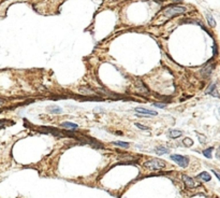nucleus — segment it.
<instances>
[{"instance_id": "obj_1", "label": "nucleus", "mask_w": 220, "mask_h": 198, "mask_svg": "<svg viewBox=\"0 0 220 198\" xmlns=\"http://www.w3.org/2000/svg\"><path fill=\"white\" fill-rule=\"evenodd\" d=\"M186 12V8L184 7H180V5H171L164 10V16L167 17H174L177 16V15H180V14H184Z\"/></svg>"}, {"instance_id": "obj_2", "label": "nucleus", "mask_w": 220, "mask_h": 198, "mask_svg": "<svg viewBox=\"0 0 220 198\" xmlns=\"http://www.w3.org/2000/svg\"><path fill=\"white\" fill-rule=\"evenodd\" d=\"M144 167H146L148 169L159 170L165 167V163L160 159H150V161L144 163Z\"/></svg>"}, {"instance_id": "obj_3", "label": "nucleus", "mask_w": 220, "mask_h": 198, "mask_svg": "<svg viewBox=\"0 0 220 198\" xmlns=\"http://www.w3.org/2000/svg\"><path fill=\"white\" fill-rule=\"evenodd\" d=\"M171 159L173 161H175L176 164H178L180 167L183 168H186L189 164V161H188L187 157L183 156V155H178V154H172L171 155Z\"/></svg>"}, {"instance_id": "obj_4", "label": "nucleus", "mask_w": 220, "mask_h": 198, "mask_svg": "<svg viewBox=\"0 0 220 198\" xmlns=\"http://www.w3.org/2000/svg\"><path fill=\"white\" fill-rule=\"evenodd\" d=\"M135 112H138L140 115H146V116H151V115H157V112L153 111V110H148L145 108H135Z\"/></svg>"}, {"instance_id": "obj_5", "label": "nucleus", "mask_w": 220, "mask_h": 198, "mask_svg": "<svg viewBox=\"0 0 220 198\" xmlns=\"http://www.w3.org/2000/svg\"><path fill=\"white\" fill-rule=\"evenodd\" d=\"M183 181H184V183L186 184V186H187V187H190V189H192V187H194V186H196V184H194V181L192 180L191 178L187 177V176H185V174L183 176Z\"/></svg>"}, {"instance_id": "obj_6", "label": "nucleus", "mask_w": 220, "mask_h": 198, "mask_svg": "<svg viewBox=\"0 0 220 198\" xmlns=\"http://www.w3.org/2000/svg\"><path fill=\"white\" fill-rule=\"evenodd\" d=\"M61 126L63 128H67V129H78V125L71 123V122H63V123L61 124Z\"/></svg>"}, {"instance_id": "obj_7", "label": "nucleus", "mask_w": 220, "mask_h": 198, "mask_svg": "<svg viewBox=\"0 0 220 198\" xmlns=\"http://www.w3.org/2000/svg\"><path fill=\"white\" fill-rule=\"evenodd\" d=\"M198 178H199L200 180H202V181H206V182L209 181V180L212 179V177L209 176V173L205 172V171H204V172H201L200 174L198 176Z\"/></svg>"}, {"instance_id": "obj_8", "label": "nucleus", "mask_w": 220, "mask_h": 198, "mask_svg": "<svg viewBox=\"0 0 220 198\" xmlns=\"http://www.w3.org/2000/svg\"><path fill=\"white\" fill-rule=\"evenodd\" d=\"M156 153L158 154V155H162V154H167V153H169V150H167V148H164V146H157L156 148Z\"/></svg>"}, {"instance_id": "obj_9", "label": "nucleus", "mask_w": 220, "mask_h": 198, "mask_svg": "<svg viewBox=\"0 0 220 198\" xmlns=\"http://www.w3.org/2000/svg\"><path fill=\"white\" fill-rule=\"evenodd\" d=\"M206 18H207V22L209 26H212V27H215L216 26V22L214 20V17L212 16V14L211 13H206Z\"/></svg>"}, {"instance_id": "obj_10", "label": "nucleus", "mask_w": 220, "mask_h": 198, "mask_svg": "<svg viewBox=\"0 0 220 198\" xmlns=\"http://www.w3.org/2000/svg\"><path fill=\"white\" fill-rule=\"evenodd\" d=\"M80 92H81L82 94H85V95H92L94 94V91H91L88 87H81Z\"/></svg>"}, {"instance_id": "obj_11", "label": "nucleus", "mask_w": 220, "mask_h": 198, "mask_svg": "<svg viewBox=\"0 0 220 198\" xmlns=\"http://www.w3.org/2000/svg\"><path fill=\"white\" fill-rule=\"evenodd\" d=\"M180 136H182V132L180 130H175V129L170 130V137L171 138H178Z\"/></svg>"}, {"instance_id": "obj_12", "label": "nucleus", "mask_w": 220, "mask_h": 198, "mask_svg": "<svg viewBox=\"0 0 220 198\" xmlns=\"http://www.w3.org/2000/svg\"><path fill=\"white\" fill-rule=\"evenodd\" d=\"M214 150L213 148H206V150H204L203 151V154L205 157H207V158H212V151Z\"/></svg>"}, {"instance_id": "obj_13", "label": "nucleus", "mask_w": 220, "mask_h": 198, "mask_svg": "<svg viewBox=\"0 0 220 198\" xmlns=\"http://www.w3.org/2000/svg\"><path fill=\"white\" fill-rule=\"evenodd\" d=\"M113 144L122 146V148H128L129 146V143L128 142H123V141H115V142H113Z\"/></svg>"}, {"instance_id": "obj_14", "label": "nucleus", "mask_w": 220, "mask_h": 198, "mask_svg": "<svg viewBox=\"0 0 220 198\" xmlns=\"http://www.w3.org/2000/svg\"><path fill=\"white\" fill-rule=\"evenodd\" d=\"M49 111L51 112V113H60L61 109L59 107H51L49 109Z\"/></svg>"}, {"instance_id": "obj_15", "label": "nucleus", "mask_w": 220, "mask_h": 198, "mask_svg": "<svg viewBox=\"0 0 220 198\" xmlns=\"http://www.w3.org/2000/svg\"><path fill=\"white\" fill-rule=\"evenodd\" d=\"M184 145H186V146H191L193 144V141L190 139V138H186V139H184Z\"/></svg>"}, {"instance_id": "obj_16", "label": "nucleus", "mask_w": 220, "mask_h": 198, "mask_svg": "<svg viewBox=\"0 0 220 198\" xmlns=\"http://www.w3.org/2000/svg\"><path fill=\"white\" fill-rule=\"evenodd\" d=\"M196 136L199 137V139H200V142L201 143H205V141H206V138L204 136H202L201 134H199V132H196Z\"/></svg>"}, {"instance_id": "obj_17", "label": "nucleus", "mask_w": 220, "mask_h": 198, "mask_svg": "<svg viewBox=\"0 0 220 198\" xmlns=\"http://www.w3.org/2000/svg\"><path fill=\"white\" fill-rule=\"evenodd\" d=\"M135 125H136V127H139L140 129H143V130H148L149 128L146 127V126H143L142 124H140V123H135Z\"/></svg>"}, {"instance_id": "obj_18", "label": "nucleus", "mask_w": 220, "mask_h": 198, "mask_svg": "<svg viewBox=\"0 0 220 198\" xmlns=\"http://www.w3.org/2000/svg\"><path fill=\"white\" fill-rule=\"evenodd\" d=\"M154 106H155V107H159V108H164L165 107V104H164V103H154Z\"/></svg>"}, {"instance_id": "obj_19", "label": "nucleus", "mask_w": 220, "mask_h": 198, "mask_svg": "<svg viewBox=\"0 0 220 198\" xmlns=\"http://www.w3.org/2000/svg\"><path fill=\"white\" fill-rule=\"evenodd\" d=\"M213 172H214V174H216L217 178H218V179H219V180H220V173H218V172H217V171H215V170H213Z\"/></svg>"}, {"instance_id": "obj_20", "label": "nucleus", "mask_w": 220, "mask_h": 198, "mask_svg": "<svg viewBox=\"0 0 220 198\" xmlns=\"http://www.w3.org/2000/svg\"><path fill=\"white\" fill-rule=\"evenodd\" d=\"M217 158H220V148H218V151H217V154H216Z\"/></svg>"}, {"instance_id": "obj_21", "label": "nucleus", "mask_w": 220, "mask_h": 198, "mask_svg": "<svg viewBox=\"0 0 220 198\" xmlns=\"http://www.w3.org/2000/svg\"><path fill=\"white\" fill-rule=\"evenodd\" d=\"M5 123V121H3V120H1L0 121V127H2V125Z\"/></svg>"}, {"instance_id": "obj_22", "label": "nucleus", "mask_w": 220, "mask_h": 198, "mask_svg": "<svg viewBox=\"0 0 220 198\" xmlns=\"http://www.w3.org/2000/svg\"><path fill=\"white\" fill-rule=\"evenodd\" d=\"M173 1H182V0H173Z\"/></svg>"}, {"instance_id": "obj_23", "label": "nucleus", "mask_w": 220, "mask_h": 198, "mask_svg": "<svg viewBox=\"0 0 220 198\" xmlns=\"http://www.w3.org/2000/svg\"><path fill=\"white\" fill-rule=\"evenodd\" d=\"M1 104H2V102H1V100H0V106H1Z\"/></svg>"}]
</instances>
